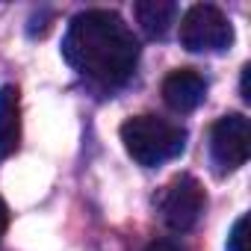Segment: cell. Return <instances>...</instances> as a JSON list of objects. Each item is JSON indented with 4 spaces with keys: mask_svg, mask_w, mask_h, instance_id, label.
I'll return each mask as SVG.
<instances>
[{
    "mask_svg": "<svg viewBox=\"0 0 251 251\" xmlns=\"http://www.w3.org/2000/svg\"><path fill=\"white\" fill-rule=\"evenodd\" d=\"M65 62L103 86L124 83L139 62V39L118 12L86 9L71 18L62 39Z\"/></svg>",
    "mask_w": 251,
    "mask_h": 251,
    "instance_id": "1",
    "label": "cell"
},
{
    "mask_svg": "<svg viewBox=\"0 0 251 251\" xmlns=\"http://www.w3.org/2000/svg\"><path fill=\"white\" fill-rule=\"evenodd\" d=\"M121 142L139 166L154 169L183 154L186 130L157 115H133L121 124Z\"/></svg>",
    "mask_w": 251,
    "mask_h": 251,
    "instance_id": "2",
    "label": "cell"
},
{
    "mask_svg": "<svg viewBox=\"0 0 251 251\" xmlns=\"http://www.w3.org/2000/svg\"><path fill=\"white\" fill-rule=\"evenodd\" d=\"M233 27L227 15L213 3H195L180 18V45L192 53H219L230 48Z\"/></svg>",
    "mask_w": 251,
    "mask_h": 251,
    "instance_id": "3",
    "label": "cell"
},
{
    "mask_svg": "<svg viewBox=\"0 0 251 251\" xmlns=\"http://www.w3.org/2000/svg\"><path fill=\"white\" fill-rule=\"evenodd\" d=\"M204 204H207L204 186L192 175H180L163 189V195H160V216H163V222L172 230L183 233V230L195 227V222L204 213Z\"/></svg>",
    "mask_w": 251,
    "mask_h": 251,
    "instance_id": "4",
    "label": "cell"
},
{
    "mask_svg": "<svg viewBox=\"0 0 251 251\" xmlns=\"http://www.w3.org/2000/svg\"><path fill=\"white\" fill-rule=\"evenodd\" d=\"M210 151H213L216 166L225 172L245 166V160L251 154V127H248V118L242 112H227L213 124Z\"/></svg>",
    "mask_w": 251,
    "mask_h": 251,
    "instance_id": "5",
    "label": "cell"
},
{
    "mask_svg": "<svg viewBox=\"0 0 251 251\" xmlns=\"http://www.w3.org/2000/svg\"><path fill=\"white\" fill-rule=\"evenodd\" d=\"M207 98V80L195 68H177L163 80V100L175 112H192Z\"/></svg>",
    "mask_w": 251,
    "mask_h": 251,
    "instance_id": "6",
    "label": "cell"
},
{
    "mask_svg": "<svg viewBox=\"0 0 251 251\" xmlns=\"http://www.w3.org/2000/svg\"><path fill=\"white\" fill-rule=\"evenodd\" d=\"M21 142V92L18 86L0 89V160L9 157Z\"/></svg>",
    "mask_w": 251,
    "mask_h": 251,
    "instance_id": "7",
    "label": "cell"
},
{
    "mask_svg": "<svg viewBox=\"0 0 251 251\" xmlns=\"http://www.w3.org/2000/svg\"><path fill=\"white\" fill-rule=\"evenodd\" d=\"M133 15L148 39H163L177 18V6L172 0H139L133 6Z\"/></svg>",
    "mask_w": 251,
    "mask_h": 251,
    "instance_id": "8",
    "label": "cell"
},
{
    "mask_svg": "<svg viewBox=\"0 0 251 251\" xmlns=\"http://www.w3.org/2000/svg\"><path fill=\"white\" fill-rule=\"evenodd\" d=\"M227 251H248V216H239L233 222V230L227 236Z\"/></svg>",
    "mask_w": 251,
    "mask_h": 251,
    "instance_id": "9",
    "label": "cell"
},
{
    "mask_svg": "<svg viewBox=\"0 0 251 251\" xmlns=\"http://www.w3.org/2000/svg\"><path fill=\"white\" fill-rule=\"evenodd\" d=\"M6 227H9V207L3 204V198H0V236L6 233Z\"/></svg>",
    "mask_w": 251,
    "mask_h": 251,
    "instance_id": "10",
    "label": "cell"
},
{
    "mask_svg": "<svg viewBox=\"0 0 251 251\" xmlns=\"http://www.w3.org/2000/svg\"><path fill=\"white\" fill-rule=\"evenodd\" d=\"M248 77H251V65L242 68V98L245 100H251V95H248Z\"/></svg>",
    "mask_w": 251,
    "mask_h": 251,
    "instance_id": "11",
    "label": "cell"
},
{
    "mask_svg": "<svg viewBox=\"0 0 251 251\" xmlns=\"http://www.w3.org/2000/svg\"><path fill=\"white\" fill-rule=\"evenodd\" d=\"M145 251H177V248L169 245V242H157V245H151V248H145Z\"/></svg>",
    "mask_w": 251,
    "mask_h": 251,
    "instance_id": "12",
    "label": "cell"
}]
</instances>
